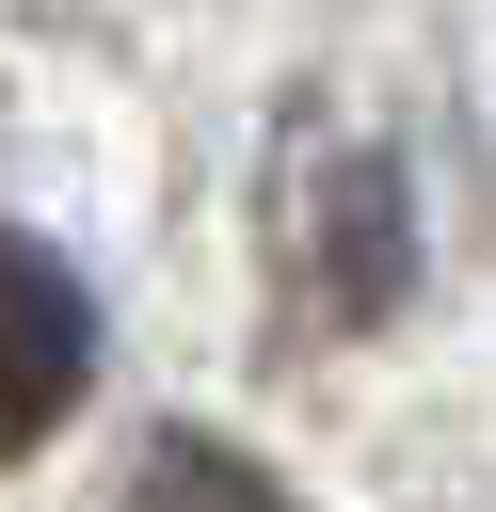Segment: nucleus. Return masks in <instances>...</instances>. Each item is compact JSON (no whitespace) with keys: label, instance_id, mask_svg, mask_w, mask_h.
<instances>
[{"label":"nucleus","instance_id":"1","mask_svg":"<svg viewBox=\"0 0 496 512\" xmlns=\"http://www.w3.org/2000/svg\"><path fill=\"white\" fill-rule=\"evenodd\" d=\"M96 384V304L48 240H0V448H32L64 400Z\"/></svg>","mask_w":496,"mask_h":512},{"label":"nucleus","instance_id":"2","mask_svg":"<svg viewBox=\"0 0 496 512\" xmlns=\"http://www.w3.org/2000/svg\"><path fill=\"white\" fill-rule=\"evenodd\" d=\"M128 512H288V496H272L224 432H160V448H144V480H128Z\"/></svg>","mask_w":496,"mask_h":512}]
</instances>
